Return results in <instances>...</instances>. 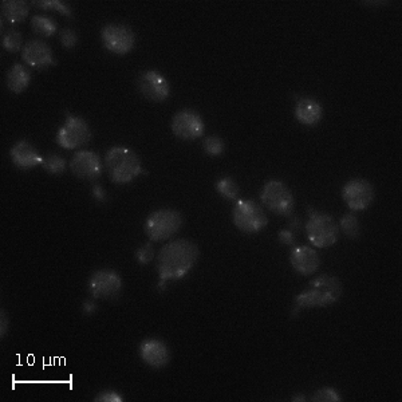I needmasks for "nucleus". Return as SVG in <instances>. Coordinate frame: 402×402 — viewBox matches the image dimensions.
Instances as JSON below:
<instances>
[{
	"instance_id": "nucleus-1",
	"label": "nucleus",
	"mask_w": 402,
	"mask_h": 402,
	"mask_svg": "<svg viewBox=\"0 0 402 402\" xmlns=\"http://www.w3.org/2000/svg\"><path fill=\"white\" fill-rule=\"evenodd\" d=\"M199 259V248L193 241L180 239L161 248L157 256V271L162 288L168 281H178L187 276Z\"/></svg>"
},
{
	"instance_id": "nucleus-2",
	"label": "nucleus",
	"mask_w": 402,
	"mask_h": 402,
	"mask_svg": "<svg viewBox=\"0 0 402 402\" xmlns=\"http://www.w3.org/2000/svg\"><path fill=\"white\" fill-rule=\"evenodd\" d=\"M342 296V283L330 275H322L310 283V288L295 296L294 315L303 308L324 307Z\"/></svg>"
},
{
	"instance_id": "nucleus-3",
	"label": "nucleus",
	"mask_w": 402,
	"mask_h": 402,
	"mask_svg": "<svg viewBox=\"0 0 402 402\" xmlns=\"http://www.w3.org/2000/svg\"><path fill=\"white\" fill-rule=\"evenodd\" d=\"M105 165L111 181L116 184H128L142 173L140 157L126 147H111L107 152Z\"/></svg>"
},
{
	"instance_id": "nucleus-4",
	"label": "nucleus",
	"mask_w": 402,
	"mask_h": 402,
	"mask_svg": "<svg viewBox=\"0 0 402 402\" xmlns=\"http://www.w3.org/2000/svg\"><path fill=\"white\" fill-rule=\"evenodd\" d=\"M308 214L310 217L306 223L308 241L319 248L334 245L339 235V228L334 219L330 214H322L312 209H308Z\"/></svg>"
},
{
	"instance_id": "nucleus-5",
	"label": "nucleus",
	"mask_w": 402,
	"mask_h": 402,
	"mask_svg": "<svg viewBox=\"0 0 402 402\" xmlns=\"http://www.w3.org/2000/svg\"><path fill=\"white\" fill-rule=\"evenodd\" d=\"M183 226V216L176 209H159L147 216L145 233L150 240L164 241L172 238Z\"/></svg>"
},
{
	"instance_id": "nucleus-6",
	"label": "nucleus",
	"mask_w": 402,
	"mask_h": 402,
	"mask_svg": "<svg viewBox=\"0 0 402 402\" xmlns=\"http://www.w3.org/2000/svg\"><path fill=\"white\" fill-rule=\"evenodd\" d=\"M232 217L235 226L244 233H257L267 226L264 211L252 200H236Z\"/></svg>"
},
{
	"instance_id": "nucleus-7",
	"label": "nucleus",
	"mask_w": 402,
	"mask_h": 402,
	"mask_svg": "<svg viewBox=\"0 0 402 402\" xmlns=\"http://www.w3.org/2000/svg\"><path fill=\"white\" fill-rule=\"evenodd\" d=\"M260 199L274 214L288 216L294 211V196L290 188L279 180L268 181L262 189Z\"/></svg>"
},
{
	"instance_id": "nucleus-8",
	"label": "nucleus",
	"mask_w": 402,
	"mask_h": 402,
	"mask_svg": "<svg viewBox=\"0 0 402 402\" xmlns=\"http://www.w3.org/2000/svg\"><path fill=\"white\" fill-rule=\"evenodd\" d=\"M92 138V130L86 121L73 114H67L63 126L56 134L58 144L65 149H77L86 145Z\"/></svg>"
},
{
	"instance_id": "nucleus-9",
	"label": "nucleus",
	"mask_w": 402,
	"mask_h": 402,
	"mask_svg": "<svg viewBox=\"0 0 402 402\" xmlns=\"http://www.w3.org/2000/svg\"><path fill=\"white\" fill-rule=\"evenodd\" d=\"M89 291L95 299H117L122 291L120 275L111 269L94 272L89 281Z\"/></svg>"
},
{
	"instance_id": "nucleus-10",
	"label": "nucleus",
	"mask_w": 402,
	"mask_h": 402,
	"mask_svg": "<svg viewBox=\"0 0 402 402\" xmlns=\"http://www.w3.org/2000/svg\"><path fill=\"white\" fill-rule=\"evenodd\" d=\"M101 37L109 51L120 55L132 51L135 43L133 30L125 25H107L102 28Z\"/></svg>"
},
{
	"instance_id": "nucleus-11",
	"label": "nucleus",
	"mask_w": 402,
	"mask_h": 402,
	"mask_svg": "<svg viewBox=\"0 0 402 402\" xmlns=\"http://www.w3.org/2000/svg\"><path fill=\"white\" fill-rule=\"evenodd\" d=\"M342 197L351 211H363L374 200V188L367 180L354 178L342 189Z\"/></svg>"
},
{
	"instance_id": "nucleus-12",
	"label": "nucleus",
	"mask_w": 402,
	"mask_h": 402,
	"mask_svg": "<svg viewBox=\"0 0 402 402\" xmlns=\"http://www.w3.org/2000/svg\"><path fill=\"white\" fill-rule=\"evenodd\" d=\"M137 86L141 94L153 102H164L171 94L168 80L154 70L141 73L137 80Z\"/></svg>"
},
{
	"instance_id": "nucleus-13",
	"label": "nucleus",
	"mask_w": 402,
	"mask_h": 402,
	"mask_svg": "<svg viewBox=\"0 0 402 402\" xmlns=\"http://www.w3.org/2000/svg\"><path fill=\"white\" fill-rule=\"evenodd\" d=\"M204 121L193 110L178 111L172 120V130L181 140H196L204 134Z\"/></svg>"
},
{
	"instance_id": "nucleus-14",
	"label": "nucleus",
	"mask_w": 402,
	"mask_h": 402,
	"mask_svg": "<svg viewBox=\"0 0 402 402\" xmlns=\"http://www.w3.org/2000/svg\"><path fill=\"white\" fill-rule=\"evenodd\" d=\"M70 169L80 180H95L102 173V161L94 152L80 150L70 161Z\"/></svg>"
},
{
	"instance_id": "nucleus-15",
	"label": "nucleus",
	"mask_w": 402,
	"mask_h": 402,
	"mask_svg": "<svg viewBox=\"0 0 402 402\" xmlns=\"http://www.w3.org/2000/svg\"><path fill=\"white\" fill-rule=\"evenodd\" d=\"M140 357L147 366L161 369L171 361V353L168 346L156 338H149L140 345Z\"/></svg>"
},
{
	"instance_id": "nucleus-16",
	"label": "nucleus",
	"mask_w": 402,
	"mask_h": 402,
	"mask_svg": "<svg viewBox=\"0 0 402 402\" xmlns=\"http://www.w3.org/2000/svg\"><path fill=\"white\" fill-rule=\"evenodd\" d=\"M22 56L30 66L43 68L55 65L53 51L50 46L43 40H30L23 47Z\"/></svg>"
},
{
	"instance_id": "nucleus-17",
	"label": "nucleus",
	"mask_w": 402,
	"mask_h": 402,
	"mask_svg": "<svg viewBox=\"0 0 402 402\" xmlns=\"http://www.w3.org/2000/svg\"><path fill=\"white\" fill-rule=\"evenodd\" d=\"M290 262L295 271L305 276L315 274L321 264V259L318 254L306 245L295 247L290 256Z\"/></svg>"
},
{
	"instance_id": "nucleus-18",
	"label": "nucleus",
	"mask_w": 402,
	"mask_h": 402,
	"mask_svg": "<svg viewBox=\"0 0 402 402\" xmlns=\"http://www.w3.org/2000/svg\"><path fill=\"white\" fill-rule=\"evenodd\" d=\"M13 162L20 169H32L42 165L43 157L38 150L27 141H18L10 150Z\"/></svg>"
},
{
	"instance_id": "nucleus-19",
	"label": "nucleus",
	"mask_w": 402,
	"mask_h": 402,
	"mask_svg": "<svg viewBox=\"0 0 402 402\" xmlns=\"http://www.w3.org/2000/svg\"><path fill=\"white\" fill-rule=\"evenodd\" d=\"M322 116H323V109L317 101L311 98H302L296 102L295 117L300 123L306 126H314L319 123Z\"/></svg>"
},
{
	"instance_id": "nucleus-20",
	"label": "nucleus",
	"mask_w": 402,
	"mask_h": 402,
	"mask_svg": "<svg viewBox=\"0 0 402 402\" xmlns=\"http://www.w3.org/2000/svg\"><path fill=\"white\" fill-rule=\"evenodd\" d=\"M28 15V7L23 0H3L1 18L8 23H20Z\"/></svg>"
},
{
	"instance_id": "nucleus-21",
	"label": "nucleus",
	"mask_w": 402,
	"mask_h": 402,
	"mask_svg": "<svg viewBox=\"0 0 402 402\" xmlns=\"http://www.w3.org/2000/svg\"><path fill=\"white\" fill-rule=\"evenodd\" d=\"M30 74L20 63H15L7 73V86L13 93L19 94L25 92L30 83Z\"/></svg>"
},
{
	"instance_id": "nucleus-22",
	"label": "nucleus",
	"mask_w": 402,
	"mask_h": 402,
	"mask_svg": "<svg viewBox=\"0 0 402 402\" xmlns=\"http://www.w3.org/2000/svg\"><path fill=\"white\" fill-rule=\"evenodd\" d=\"M31 27L37 34L43 37H51L56 32V23L44 15H35L31 19Z\"/></svg>"
},
{
	"instance_id": "nucleus-23",
	"label": "nucleus",
	"mask_w": 402,
	"mask_h": 402,
	"mask_svg": "<svg viewBox=\"0 0 402 402\" xmlns=\"http://www.w3.org/2000/svg\"><path fill=\"white\" fill-rule=\"evenodd\" d=\"M216 189L223 197H226L228 200H238L239 187L231 177H224L219 180V183L216 184Z\"/></svg>"
},
{
	"instance_id": "nucleus-24",
	"label": "nucleus",
	"mask_w": 402,
	"mask_h": 402,
	"mask_svg": "<svg viewBox=\"0 0 402 402\" xmlns=\"http://www.w3.org/2000/svg\"><path fill=\"white\" fill-rule=\"evenodd\" d=\"M42 166L47 173H63L66 169V161L58 154H49L47 157L43 159Z\"/></svg>"
},
{
	"instance_id": "nucleus-25",
	"label": "nucleus",
	"mask_w": 402,
	"mask_h": 402,
	"mask_svg": "<svg viewBox=\"0 0 402 402\" xmlns=\"http://www.w3.org/2000/svg\"><path fill=\"white\" fill-rule=\"evenodd\" d=\"M341 228H342V232L350 239H355L360 235V223H358V219L353 214H345L342 217Z\"/></svg>"
},
{
	"instance_id": "nucleus-26",
	"label": "nucleus",
	"mask_w": 402,
	"mask_h": 402,
	"mask_svg": "<svg viewBox=\"0 0 402 402\" xmlns=\"http://www.w3.org/2000/svg\"><path fill=\"white\" fill-rule=\"evenodd\" d=\"M3 47L11 53L19 51L20 44H22V34L18 31H8L4 37H3Z\"/></svg>"
},
{
	"instance_id": "nucleus-27",
	"label": "nucleus",
	"mask_w": 402,
	"mask_h": 402,
	"mask_svg": "<svg viewBox=\"0 0 402 402\" xmlns=\"http://www.w3.org/2000/svg\"><path fill=\"white\" fill-rule=\"evenodd\" d=\"M204 149L209 156H220L224 152V142L220 137L211 135L205 138Z\"/></svg>"
},
{
	"instance_id": "nucleus-28",
	"label": "nucleus",
	"mask_w": 402,
	"mask_h": 402,
	"mask_svg": "<svg viewBox=\"0 0 402 402\" xmlns=\"http://www.w3.org/2000/svg\"><path fill=\"white\" fill-rule=\"evenodd\" d=\"M37 4L40 7H44V8H54V10L59 11L63 15L71 16V8L62 0H39V1H37Z\"/></svg>"
},
{
	"instance_id": "nucleus-29",
	"label": "nucleus",
	"mask_w": 402,
	"mask_h": 402,
	"mask_svg": "<svg viewBox=\"0 0 402 402\" xmlns=\"http://www.w3.org/2000/svg\"><path fill=\"white\" fill-rule=\"evenodd\" d=\"M312 401L317 402H339L341 397L338 396V393L335 391L334 389L324 388L318 390L314 397Z\"/></svg>"
},
{
	"instance_id": "nucleus-30",
	"label": "nucleus",
	"mask_w": 402,
	"mask_h": 402,
	"mask_svg": "<svg viewBox=\"0 0 402 402\" xmlns=\"http://www.w3.org/2000/svg\"><path fill=\"white\" fill-rule=\"evenodd\" d=\"M135 257H137V260H138L141 264L150 263V262L153 260V257H154V248H153V245H152L150 243L144 244L141 248H138V250L135 251Z\"/></svg>"
},
{
	"instance_id": "nucleus-31",
	"label": "nucleus",
	"mask_w": 402,
	"mask_h": 402,
	"mask_svg": "<svg viewBox=\"0 0 402 402\" xmlns=\"http://www.w3.org/2000/svg\"><path fill=\"white\" fill-rule=\"evenodd\" d=\"M59 38H61V43H62L65 47H67V49L74 47V46L77 44V40H78V37H77L75 31L71 30V28H63V30L61 31Z\"/></svg>"
},
{
	"instance_id": "nucleus-32",
	"label": "nucleus",
	"mask_w": 402,
	"mask_h": 402,
	"mask_svg": "<svg viewBox=\"0 0 402 402\" xmlns=\"http://www.w3.org/2000/svg\"><path fill=\"white\" fill-rule=\"evenodd\" d=\"M97 402H122L123 398L121 397L120 393L114 391V390H105L101 391L97 397H95Z\"/></svg>"
},
{
	"instance_id": "nucleus-33",
	"label": "nucleus",
	"mask_w": 402,
	"mask_h": 402,
	"mask_svg": "<svg viewBox=\"0 0 402 402\" xmlns=\"http://www.w3.org/2000/svg\"><path fill=\"white\" fill-rule=\"evenodd\" d=\"M279 240L284 244V245H293L295 243L294 233L287 231V229H283L279 232Z\"/></svg>"
},
{
	"instance_id": "nucleus-34",
	"label": "nucleus",
	"mask_w": 402,
	"mask_h": 402,
	"mask_svg": "<svg viewBox=\"0 0 402 402\" xmlns=\"http://www.w3.org/2000/svg\"><path fill=\"white\" fill-rule=\"evenodd\" d=\"M8 326H10L8 317L6 315L4 310H1V321H0V336L1 338H4V335L8 333Z\"/></svg>"
},
{
	"instance_id": "nucleus-35",
	"label": "nucleus",
	"mask_w": 402,
	"mask_h": 402,
	"mask_svg": "<svg viewBox=\"0 0 402 402\" xmlns=\"http://www.w3.org/2000/svg\"><path fill=\"white\" fill-rule=\"evenodd\" d=\"M93 196L95 200L101 201V202L106 199V193H105L104 188L101 187V185H94Z\"/></svg>"
},
{
	"instance_id": "nucleus-36",
	"label": "nucleus",
	"mask_w": 402,
	"mask_h": 402,
	"mask_svg": "<svg viewBox=\"0 0 402 402\" xmlns=\"http://www.w3.org/2000/svg\"><path fill=\"white\" fill-rule=\"evenodd\" d=\"M95 308H97V306H95V303H94L93 300H87V302H85L83 306H82L83 312H85V314H89V315L95 312Z\"/></svg>"
},
{
	"instance_id": "nucleus-37",
	"label": "nucleus",
	"mask_w": 402,
	"mask_h": 402,
	"mask_svg": "<svg viewBox=\"0 0 402 402\" xmlns=\"http://www.w3.org/2000/svg\"><path fill=\"white\" fill-rule=\"evenodd\" d=\"M293 401H306V398H305L303 396H296V397H294V398H293Z\"/></svg>"
}]
</instances>
